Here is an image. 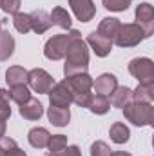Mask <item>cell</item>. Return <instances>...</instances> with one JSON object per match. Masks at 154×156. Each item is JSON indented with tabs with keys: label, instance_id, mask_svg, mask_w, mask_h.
Returning a JSON list of instances; mask_svg holds the SVG:
<instances>
[{
	"label": "cell",
	"instance_id": "cell-1",
	"mask_svg": "<svg viewBox=\"0 0 154 156\" xmlns=\"http://www.w3.org/2000/svg\"><path fill=\"white\" fill-rule=\"evenodd\" d=\"M65 64H64V76L69 78L73 75L87 73L89 67V47L82 37L71 42L67 53H65Z\"/></svg>",
	"mask_w": 154,
	"mask_h": 156
},
{
	"label": "cell",
	"instance_id": "cell-2",
	"mask_svg": "<svg viewBox=\"0 0 154 156\" xmlns=\"http://www.w3.org/2000/svg\"><path fill=\"white\" fill-rule=\"evenodd\" d=\"M80 37H82V35H80V31H76V29H71V31H67V33H60V35L51 37V38L45 42V45H44V55H45V58H47V60H62V58L65 56V53H67L71 42L80 38Z\"/></svg>",
	"mask_w": 154,
	"mask_h": 156
},
{
	"label": "cell",
	"instance_id": "cell-3",
	"mask_svg": "<svg viewBox=\"0 0 154 156\" xmlns=\"http://www.w3.org/2000/svg\"><path fill=\"white\" fill-rule=\"evenodd\" d=\"M123 116L127 122L138 127H151L154 123V107L145 102H129L123 107Z\"/></svg>",
	"mask_w": 154,
	"mask_h": 156
},
{
	"label": "cell",
	"instance_id": "cell-4",
	"mask_svg": "<svg viewBox=\"0 0 154 156\" xmlns=\"http://www.w3.org/2000/svg\"><path fill=\"white\" fill-rule=\"evenodd\" d=\"M145 38L147 37H145L140 24H121L114 38V44L118 47H134Z\"/></svg>",
	"mask_w": 154,
	"mask_h": 156
},
{
	"label": "cell",
	"instance_id": "cell-5",
	"mask_svg": "<svg viewBox=\"0 0 154 156\" xmlns=\"http://www.w3.org/2000/svg\"><path fill=\"white\" fill-rule=\"evenodd\" d=\"M129 73L140 83H154V62L147 56L132 58L129 62Z\"/></svg>",
	"mask_w": 154,
	"mask_h": 156
},
{
	"label": "cell",
	"instance_id": "cell-6",
	"mask_svg": "<svg viewBox=\"0 0 154 156\" xmlns=\"http://www.w3.org/2000/svg\"><path fill=\"white\" fill-rule=\"evenodd\" d=\"M54 83H56L54 78L42 67H35V69L27 71V85L38 94H47Z\"/></svg>",
	"mask_w": 154,
	"mask_h": 156
},
{
	"label": "cell",
	"instance_id": "cell-7",
	"mask_svg": "<svg viewBox=\"0 0 154 156\" xmlns=\"http://www.w3.org/2000/svg\"><path fill=\"white\" fill-rule=\"evenodd\" d=\"M136 24L142 26L145 37L149 38L154 33V7L149 2H142L138 7H136Z\"/></svg>",
	"mask_w": 154,
	"mask_h": 156
},
{
	"label": "cell",
	"instance_id": "cell-8",
	"mask_svg": "<svg viewBox=\"0 0 154 156\" xmlns=\"http://www.w3.org/2000/svg\"><path fill=\"white\" fill-rule=\"evenodd\" d=\"M49 94V104L56 105V107H69L73 104V93L69 91L65 82H58L51 87Z\"/></svg>",
	"mask_w": 154,
	"mask_h": 156
},
{
	"label": "cell",
	"instance_id": "cell-9",
	"mask_svg": "<svg viewBox=\"0 0 154 156\" xmlns=\"http://www.w3.org/2000/svg\"><path fill=\"white\" fill-rule=\"evenodd\" d=\"M69 5L80 22H91L96 15V5L93 0H69Z\"/></svg>",
	"mask_w": 154,
	"mask_h": 156
},
{
	"label": "cell",
	"instance_id": "cell-10",
	"mask_svg": "<svg viewBox=\"0 0 154 156\" xmlns=\"http://www.w3.org/2000/svg\"><path fill=\"white\" fill-rule=\"evenodd\" d=\"M85 44H87V45L94 51V55L100 56V58H105V56L111 55V51H113V42L107 40V38H103V37L98 35L96 31H93V33L87 35Z\"/></svg>",
	"mask_w": 154,
	"mask_h": 156
},
{
	"label": "cell",
	"instance_id": "cell-11",
	"mask_svg": "<svg viewBox=\"0 0 154 156\" xmlns=\"http://www.w3.org/2000/svg\"><path fill=\"white\" fill-rule=\"evenodd\" d=\"M69 87V91L73 93V96L78 93H91L93 89V78L89 76V73H80V75H73V76L64 80Z\"/></svg>",
	"mask_w": 154,
	"mask_h": 156
},
{
	"label": "cell",
	"instance_id": "cell-12",
	"mask_svg": "<svg viewBox=\"0 0 154 156\" xmlns=\"http://www.w3.org/2000/svg\"><path fill=\"white\" fill-rule=\"evenodd\" d=\"M93 87L96 91V94H102V96H111L113 91L118 87V78L113 73H103L96 78V82H93Z\"/></svg>",
	"mask_w": 154,
	"mask_h": 156
},
{
	"label": "cell",
	"instance_id": "cell-13",
	"mask_svg": "<svg viewBox=\"0 0 154 156\" xmlns=\"http://www.w3.org/2000/svg\"><path fill=\"white\" fill-rule=\"evenodd\" d=\"M18 113H20V116L24 118V120H31V122H35V120H40V118H42V115H44V105L40 104L37 98L31 96L26 104L20 105Z\"/></svg>",
	"mask_w": 154,
	"mask_h": 156
},
{
	"label": "cell",
	"instance_id": "cell-14",
	"mask_svg": "<svg viewBox=\"0 0 154 156\" xmlns=\"http://www.w3.org/2000/svg\"><path fill=\"white\" fill-rule=\"evenodd\" d=\"M120 26H121V22H120L118 18H114V16H105V18L100 22V26H98L96 33H98V35H102L103 38L114 42L116 35H118V31H120Z\"/></svg>",
	"mask_w": 154,
	"mask_h": 156
},
{
	"label": "cell",
	"instance_id": "cell-15",
	"mask_svg": "<svg viewBox=\"0 0 154 156\" xmlns=\"http://www.w3.org/2000/svg\"><path fill=\"white\" fill-rule=\"evenodd\" d=\"M29 18H31V31H35L37 35H44L51 27L49 15L44 9H35L33 13H29Z\"/></svg>",
	"mask_w": 154,
	"mask_h": 156
},
{
	"label": "cell",
	"instance_id": "cell-16",
	"mask_svg": "<svg viewBox=\"0 0 154 156\" xmlns=\"http://www.w3.org/2000/svg\"><path fill=\"white\" fill-rule=\"evenodd\" d=\"M47 118L49 122L54 125V127H65L71 120V111L69 107H56V105H51L47 109Z\"/></svg>",
	"mask_w": 154,
	"mask_h": 156
},
{
	"label": "cell",
	"instance_id": "cell-17",
	"mask_svg": "<svg viewBox=\"0 0 154 156\" xmlns=\"http://www.w3.org/2000/svg\"><path fill=\"white\" fill-rule=\"evenodd\" d=\"M49 138H51V133L45 127H33L27 133V140L35 149H45L49 144Z\"/></svg>",
	"mask_w": 154,
	"mask_h": 156
},
{
	"label": "cell",
	"instance_id": "cell-18",
	"mask_svg": "<svg viewBox=\"0 0 154 156\" xmlns=\"http://www.w3.org/2000/svg\"><path fill=\"white\" fill-rule=\"evenodd\" d=\"M109 102H111V105L123 109L129 102H132V89H129L127 85H118L114 91H113Z\"/></svg>",
	"mask_w": 154,
	"mask_h": 156
},
{
	"label": "cell",
	"instance_id": "cell-19",
	"mask_svg": "<svg viewBox=\"0 0 154 156\" xmlns=\"http://www.w3.org/2000/svg\"><path fill=\"white\" fill-rule=\"evenodd\" d=\"M5 82L9 87L13 85H27V71L20 66H11L5 71Z\"/></svg>",
	"mask_w": 154,
	"mask_h": 156
},
{
	"label": "cell",
	"instance_id": "cell-20",
	"mask_svg": "<svg viewBox=\"0 0 154 156\" xmlns=\"http://www.w3.org/2000/svg\"><path fill=\"white\" fill-rule=\"evenodd\" d=\"M49 20H51V26H58V27H62V29H69L71 24H73L71 15L67 13V9H64V7H60V5L51 11Z\"/></svg>",
	"mask_w": 154,
	"mask_h": 156
},
{
	"label": "cell",
	"instance_id": "cell-21",
	"mask_svg": "<svg viewBox=\"0 0 154 156\" xmlns=\"http://www.w3.org/2000/svg\"><path fill=\"white\" fill-rule=\"evenodd\" d=\"M109 136H111V140H113L114 144L121 145V144H127V142H129L131 131H129V127H127L125 123L114 122V123L111 125V129H109Z\"/></svg>",
	"mask_w": 154,
	"mask_h": 156
},
{
	"label": "cell",
	"instance_id": "cell-22",
	"mask_svg": "<svg viewBox=\"0 0 154 156\" xmlns=\"http://www.w3.org/2000/svg\"><path fill=\"white\" fill-rule=\"evenodd\" d=\"M15 53V38L9 31H0V62L9 60Z\"/></svg>",
	"mask_w": 154,
	"mask_h": 156
},
{
	"label": "cell",
	"instance_id": "cell-23",
	"mask_svg": "<svg viewBox=\"0 0 154 156\" xmlns=\"http://www.w3.org/2000/svg\"><path fill=\"white\" fill-rule=\"evenodd\" d=\"M152 100H154V83H138V87L132 89V102L152 104Z\"/></svg>",
	"mask_w": 154,
	"mask_h": 156
},
{
	"label": "cell",
	"instance_id": "cell-24",
	"mask_svg": "<svg viewBox=\"0 0 154 156\" xmlns=\"http://www.w3.org/2000/svg\"><path fill=\"white\" fill-rule=\"evenodd\" d=\"M0 156H27L24 149L18 147L16 140L9 138V136H2L0 138Z\"/></svg>",
	"mask_w": 154,
	"mask_h": 156
},
{
	"label": "cell",
	"instance_id": "cell-25",
	"mask_svg": "<svg viewBox=\"0 0 154 156\" xmlns=\"http://www.w3.org/2000/svg\"><path fill=\"white\" fill-rule=\"evenodd\" d=\"M87 109L94 115H105L109 109H111V102L107 96H102V94H93L91 96V102L87 105Z\"/></svg>",
	"mask_w": 154,
	"mask_h": 156
},
{
	"label": "cell",
	"instance_id": "cell-26",
	"mask_svg": "<svg viewBox=\"0 0 154 156\" xmlns=\"http://www.w3.org/2000/svg\"><path fill=\"white\" fill-rule=\"evenodd\" d=\"M9 98L15 102V104H18V105H22V104H26L29 98H31V89H29V85H13V87H9Z\"/></svg>",
	"mask_w": 154,
	"mask_h": 156
},
{
	"label": "cell",
	"instance_id": "cell-27",
	"mask_svg": "<svg viewBox=\"0 0 154 156\" xmlns=\"http://www.w3.org/2000/svg\"><path fill=\"white\" fill-rule=\"evenodd\" d=\"M47 147H49V156H62L64 149L67 147V136H64V134H53L49 138Z\"/></svg>",
	"mask_w": 154,
	"mask_h": 156
},
{
	"label": "cell",
	"instance_id": "cell-28",
	"mask_svg": "<svg viewBox=\"0 0 154 156\" xmlns=\"http://www.w3.org/2000/svg\"><path fill=\"white\" fill-rule=\"evenodd\" d=\"M13 26H15V29L18 31V33H22V35H26V33H29L31 31V18H29V15L27 13H15L13 15Z\"/></svg>",
	"mask_w": 154,
	"mask_h": 156
},
{
	"label": "cell",
	"instance_id": "cell-29",
	"mask_svg": "<svg viewBox=\"0 0 154 156\" xmlns=\"http://www.w3.org/2000/svg\"><path fill=\"white\" fill-rule=\"evenodd\" d=\"M132 0H102L103 7L109 9V11H114V13H121V11H127L129 5H131Z\"/></svg>",
	"mask_w": 154,
	"mask_h": 156
},
{
	"label": "cell",
	"instance_id": "cell-30",
	"mask_svg": "<svg viewBox=\"0 0 154 156\" xmlns=\"http://www.w3.org/2000/svg\"><path fill=\"white\" fill-rule=\"evenodd\" d=\"M9 93L5 89H0V116L2 118H7L11 116V107H9Z\"/></svg>",
	"mask_w": 154,
	"mask_h": 156
},
{
	"label": "cell",
	"instance_id": "cell-31",
	"mask_svg": "<svg viewBox=\"0 0 154 156\" xmlns=\"http://www.w3.org/2000/svg\"><path fill=\"white\" fill-rule=\"evenodd\" d=\"M111 154H113L111 147L105 142H102V140H96L91 145V156H111Z\"/></svg>",
	"mask_w": 154,
	"mask_h": 156
},
{
	"label": "cell",
	"instance_id": "cell-32",
	"mask_svg": "<svg viewBox=\"0 0 154 156\" xmlns=\"http://www.w3.org/2000/svg\"><path fill=\"white\" fill-rule=\"evenodd\" d=\"M20 5L22 2L20 0H0V9L7 15H15L20 11Z\"/></svg>",
	"mask_w": 154,
	"mask_h": 156
},
{
	"label": "cell",
	"instance_id": "cell-33",
	"mask_svg": "<svg viewBox=\"0 0 154 156\" xmlns=\"http://www.w3.org/2000/svg\"><path fill=\"white\" fill-rule=\"evenodd\" d=\"M91 93H78L73 96V104H76L78 107H87L89 102H91Z\"/></svg>",
	"mask_w": 154,
	"mask_h": 156
},
{
	"label": "cell",
	"instance_id": "cell-34",
	"mask_svg": "<svg viewBox=\"0 0 154 156\" xmlns=\"http://www.w3.org/2000/svg\"><path fill=\"white\" fill-rule=\"evenodd\" d=\"M62 156H82V151H80L78 145H67V147L64 149Z\"/></svg>",
	"mask_w": 154,
	"mask_h": 156
},
{
	"label": "cell",
	"instance_id": "cell-35",
	"mask_svg": "<svg viewBox=\"0 0 154 156\" xmlns=\"http://www.w3.org/2000/svg\"><path fill=\"white\" fill-rule=\"evenodd\" d=\"M5 122H7L5 118L0 116V138H2L4 134H5V127H7V123H5Z\"/></svg>",
	"mask_w": 154,
	"mask_h": 156
},
{
	"label": "cell",
	"instance_id": "cell-36",
	"mask_svg": "<svg viewBox=\"0 0 154 156\" xmlns=\"http://www.w3.org/2000/svg\"><path fill=\"white\" fill-rule=\"evenodd\" d=\"M111 156H132V154H129V153H123V151H116V153H113Z\"/></svg>",
	"mask_w": 154,
	"mask_h": 156
},
{
	"label": "cell",
	"instance_id": "cell-37",
	"mask_svg": "<svg viewBox=\"0 0 154 156\" xmlns=\"http://www.w3.org/2000/svg\"><path fill=\"white\" fill-rule=\"evenodd\" d=\"M0 31H2V20H0Z\"/></svg>",
	"mask_w": 154,
	"mask_h": 156
}]
</instances>
